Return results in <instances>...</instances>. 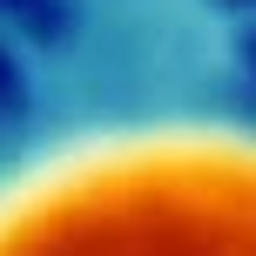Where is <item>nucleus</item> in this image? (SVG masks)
Masks as SVG:
<instances>
[{
    "instance_id": "obj_1",
    "label": "nucleus",
    "mask_w": 256,
    "mask_h": 256,
    "mask_svg": "<svg viewBox=\"0 0 256 256\" xmlns=\"http://www.w3.org/2000/svg\"><path fill=\"white\" fill-rule=\"evenodd\" d=\"M0 256H256V115L108 88L0 142Z\"/></svg>"
}]
</instances>
